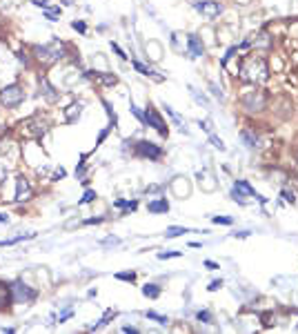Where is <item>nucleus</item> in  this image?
I'll list each match as a JSON object with an SVG mask.
<instances>
[{
  "instance_id": "nucleus-1",
  "label": "nucleus",
  "mask_w": 298,
  "mask_h": 334,
  "mask_svg": "<svg viewBox=\"0 0 298 334\" xmlns=\"http://www.w3.org/2000/svg\"><path fill=\"white\" fill-rule=\"evenodd\" d=\"M240 78L247 80V83L260 85L269 78V69H267V63L260 56H249V58L243 60L240 65Z\"/></svg>"
},
{
  "instance_id": "nucleus-2",
  "label": "nucleus",
  "mask_w": 298,
  "mask_h": 334,
  "mask_svg": "<svg viewBox=\"0 0 298 334\" xmlns=\"http://www.w3.org/2000/svg\"><path fill=\"white\" fill-rule=\"evenodd\" d=\"M34 51H36V56H38V60H43V63H56L58 58L65 56V45L58 43V40H54V43H49V45L36 47Z\"/></svg>"
},
{
  "instance_id": "nucleus-3",
  "label": "nucleus",
  "mask_w": 298,
  "mask_h": 334,
  "mask_svg": "<svg viewBox=\"0 0 298 334\" xmlns=\"http://www.w3.org/2000/svg\"><path fill=\"white\" fill-rule=\"evenodd\" d=\"M23 100H25V91L20 85H9L0 91V102H3L5 107H12L14 109V107H18Z\"/></svg>"
},
{
  "instance_id": "nucleus-4",
  "label": "nucleus",
  "mask_w": 298,
  "mask_h": 334,
  "mask_svg": "<svg viewBox=\"0 0 298 334\" xmlns=\"http://www.w3.org/2000/svg\"><path fill=\"white\" fill-rule=\"evenodd\" d=\"M9 292H12V299L14 303H34L36 301V290H32L29 285L20 283V281H16V283L9 285Z\"/></svg>"
},
{
  "instance_id": "nucleus-5",
  "label": "nucleus",
  "mask_w": 298,
  "mask_h": 334,
  "mask_svg": "<svg viewBox=\"0 0 298 334\" xmlns=\"http://www.w3.org/2000/svg\"><path fill=\"white\" fill-rule=\"evenodd\" d=\"M23 132H25V136H29V138H40L47 134V123L40 116H32V118H27V121H23Z\"/></svg>"
},
{
  "instance_id": "nucleus-6",
  "label": "nucleus",
  "mask_w": 298,
  "mask_h": 334,
  "mask_svg": "<svg viewBox=\"0 0 298 334\" xmlns=\"http://www.w3.org/2000/svg\"><path fill=\"white\" fill-rule=\"evenodd\" d=\"M136 154L138 156L149 158V161H158V158L163 156V150L158 145H154V143H149V141H138L136 143Z\"/></svg>"
},
{
  "instance_id": "nucleus-7",
  "label": "nucleus",
  "mask_w": 298,
  "mask_h": 334,
  "mask_svg": "<svg viewBox=\"0 0 298 334\" xmlns=\"http://www.w3.org/2000/svg\"><path fill=\"white\" fill-rule=\"evenodd\" d=\"M245 194L247 196H256L258 200H265L260 194H256L254 189H251V185L249 183H245V181H236L234 183V189H232V196H234V200H238V203H245Z\"/></svg>"
},
{
  "instance_id": "nucleus-8",
  "label": "nucleus",
  "mask_w": 298,
  "mask_h": 334,
  "mask_svg": "<svg viewBox=\"0 0 298 334\" xmlns=\"http://www.w3.org/2000/svg\"><path fill=\"white\" fill-rule=\"evenodd\" d=\"M243 105L247 107L249 112H260V109L265 107V96H263V91L251 89L249 94L243 96Z\"/></svg>"
},
{
  "instance_id": "nucleus-9",
  "label": "nucleus",
  "mask_w": 298,
  "mask_h": 334,
  "mask_svg": "<svg viewBox=\"0 0 298 334\" xmlns=\"http://www.w3.org/2000/svg\"><path fill=\"white\" fill-rule=\"evenodd\" d=\"M145 123H147L149 127H154V130H156L158 134H163V136H167V132H169V130L165 127V121H163V118L158 116V112L154 109L152 105H149V107H147V112H145Z\"/></svg>"
},
{
  "instance_id": "nucleus-10",
  "label": "nucleus",
  "mask_w": 298,
  "mask_h": 334,
  "mask_svg": "<svg viewBox=\"0 0 298 334\" xmlns=\"http://www.w3.org/2000/svg\"><path fill=\"white\" fill-rule=\"evenodd\" d=\"M196 9L203 14L205 18H216L220 12H223V7H220L216 0H200V3H196Z\"/></svg>"
},
{
  "instance_id": "nucleus-11",
  "label": "nucleus",
  "mask_w": 298,
  "mask_h": 334,
  "mask_svg": "<svg viewBox=\"0 0 298 334\" xmlns=\"http://www.w3.org/2000/svg\"><path fill=\"white\" fill-rule=\"evenodd\" d=\"M32 198V185L25 176H18L16 178V200L23 203V200H29Z\"/></svg>"
},
{
  "instance_id": "nucleus-12",
  "label": "nucleus",
  "mask_w": 298,
  "mask_h": 334,
  "mask_svg": "<svg viewBox=\"0 0 298 334\" xmlns=\"http://www.w3.org/2000/svg\"><path fill=\"white\" fill-rule=\"evenodd\" d=\"M187 47H189V54H192V56H203L205 54V45L200 43V38L196 34L187 36Z\"/></svg>"
},
{
  "instance_id": "nucleus-13",
  "label": "nucleus",
  "mask_w": 298,
  "mask_h": 334,
  "mask_svg": "<svg viewBox=\"0 0 298 334\" xmlns=\"http://www.w3.org/2000/svg\"><path fill=\"white\" fill-rule=\"evenodd\" d=\"M147 209H149L152 214H163V212H169V203H167V198L149 200V203H147Z\"/></svg>"
},
{
  "instance_id": "nucleus-14",
  "label": "nucleus",
  "mask_w": 298,
  "mask_h": 334,
  "mask_svg": "<svg viewBox=\"0 0 298 334\" xmlns=\"http://www.w3.org/2000/svg\"><path fill=\"white\" fill-rule=\"evenodd\" d=\"M80 112H83V105H80V102H71V105L65 109V121L67 123H76V121H78V116H80Z\"/></svg>"
},
{
  "instance_id": "nucleus-15",
  "label": "nucleus",
  "mask_w": 298,
  "mask_h": 334,
  "mask_svg": "<svg viewBox=\"0 0 298 334\" xmlns=\"http://www.w3.org/2000/svg\"><path fill=\"white\" fill-rule=\"evenodd\" d=\"M133 67H136V69L138 71H140V74L142 76H154V78H156V80H163V76L161 74H156V71H154V69H149V67H145V65H142L140 63V60H133V63H131Z\"/></svg>"
},
{
  "instance_id": "nucleus-16",
  "label": "nucleus",
  "mask_w": 298,
  "mask_h": 334,
  "mask_svg": "<svg viewBox=\"0 0 298 334\" xmlns=\"http://www.w3.org/2000/svg\"><path fill=\"white\" fill-rule=\"evenodd\" d=\"M114 205H116L118 209H122L125 214H127V212H133V209L138 207V203H136V200H122V198H118Z\"/></svg>"
},
{
  "instance_id": "nucleus-17",
  "label": "nucleus",
  "mask_w": 298,
  "mask_h": 334,
  "mask_svg": "<svg viewBox=\"0 0 298 334\" xmlns=\"http://www.w3.org/2000/svg\"><path fill=\"white\" fill-rule=\"evenodd\" d=\"M87 76H91V78H98L100 83H105V85H114L116 83V76H111V74H98V71L94 74V71H89Z\"/></svg>"
},
{
  "instance_id": "nucleus-18",
  "label": "nucleus",
  "mask_w": 298,
  "mask_h": 334,
  "mask_svg": "<svg viewBox=\"0 0 298 334\" xmlns=\"http://www.w3.org/2000/svg\"><path fill=\"white\" fill-rule=\"evenodd\" d=\"M142 294L149 296V299H156V296L161 294V287L154 285V283H147V285H142Z\"/></svg>"
},
{
  "instance_id": "nucleus-19",
  "label": "nucleus",
  "mask_w": 298,
  "mask_h": 334,
  "mask_svg": "<svg viewBox=\"0 0 298 334\" xmlns=\"http://www.w3.org/2000/svg\"><path fill=\"white\" fill-rule=\"evenodd\" d=\"M240 136H243L245 145H247V147H251V150H256V147H258V138H256V136H254V134H251V132H243V134H240Z\"/></svg>"
},
{
  "instance_id": "nucleus-20",
  "label": "nucleus",
  "mask_w": 298,
  "mask_h": 334,
  "mask_svg": "<svg viewBox=\"0 0 298 334\" xmlns=\"http://www.w3.org/2000/svg\"><path fill=\"white\" fill-rule=\"evenodd\" d=\"M187 232H189L187 228H178V225H174V228H167L165 236H167V239H176V236H183V234H187Z\"/></svg>"
},
{
  "instance_id": "nucleus-21",
  "label": "nucleus",
  "mask_w": 298,
  "mask_h": 334,
  "mask_svg": "<svg viewBox=\"0 0 298 334\" xmlns=\"http://www.w3.org/2000/svg\"><path fill=\"white\" fill-rule=\"evenodd\" d=\"M43 91H45V94H47V98L49 100H56V98H58V94H56V91H54V87H51L49 83H47V80H45L43 78Z\"/></svg>"
},
{
  "instance_id": "nucleus-22",
  "label": "nucleus",
  "mask_w": 298,
  "mask_h": 334,
  "mask_svg": "<svg viewBox=\"0 0 298 334\" xmlns=\"http://www.w3.org/2000/svg\"><path fill=\"white\" fill-rule=\"evenodd\" d=\"M36 234H23V236H16V239H9V241H0V245H14V243H20L25 239H34Z\"/></svg>"
},
{
  "instance_id": "nucleus-23",
  "label": "nucleus",
  "mask_w": 298,
  "mask_h": 334,
  "mask_svg": "<svg viewBox=\"0 0 298 334\" xmlns=\"http://www.w3.org/2000/svg\"><path fill=\"white\" fill-rule=\"evenodd\" d=\"M209 143H212V145L216 147V150H220V152H223V150H225V143H223V141H220V138H218V136H214V134H209Z\"/></svg>"
},
{
  "instance_id": "nucleus-24",
  "label": "nucleus",
  "mask_w": 298,
  "mask_h": 334,
  "mask_svg": "<svg viewBox=\"0 0 298 334\" xmlns=\"http://www.w3.org/2000/svg\"><path fill=\"white\" fill-rule=\"evenodd\" d=\"M45 18L47 20H58L60 18V9H45Z\"/></svg>"
},
{
  "instance_id": "nucleus-25",
  "label": "nucleus",
  "mask_w": 298,
  "mask_h": 334,
  "mask_svg": "<svg viewBox=\"0 0 298 334\" xmlns=\"http://www.w3.org/2000/svg\"><path fill=\"white\" fill-rule=\"evenodd\" d=\"M147 318H154V321H156V323H161V325H167V316L156 314V312H147Z\"/></svg>"
},
{
  "instance_id": "nucleus-26",
  "label": "nucleus",
  "mask_w": 298,
  "mask_h": 334,
  "mask_svg": "<svg viewBox=\"0 0 298 334\" xmlns=\"http://www.w3.org/2000/svg\"><path fill=\"white\" fill-rule=\"evenodd\" d=\"M91 200H96V192H91V189H87V192H85V196L80 198L78 203H80V205H85V203H91Z\"/></svg>"
},
{
  "instance_id": "nucleus-27",
  "label": "nucleus",
  "mask_w": 298,
  "mask_h": 334,
  "mask_svg": "<svg viewBox=\"0 0 298 334\" xmlns=\"http://www.w3.org/2000/svg\"><path fill=\"white\" fill-rule=\"evenodd\" d=\"M71 27H74L76 32H80V34H85V32H87V25L83 23V20H74V23H71Z\"/></svg>"
},
{
  "instance_id": "nucleus-28",
  "label": "nucleus",
  "mask_w": 298,
  "mask_h": 334,
  "mask_svg": "<svg viewBox=\"0 0 298 334\" xmlns=\"http://www.w3.org/2000/svg\"><path fill=\"white\" fill-rule=\"evenodd\" d=\"M116 279H120V281H133V279H136V274H133V272H120V274H116Z\"/></svg>"
},
{
  "instance_id": "nucleus-29",
  "label": "nucleus",
  "mask_w": 298,
  "mask_h": 334,
  "mask_svg": "<svg viewBox=\"0 0 298 334\" xmlns=\"http://www.w3.org/2000/svg\"><path fill=\"white\" fill-rule=\"evenodd\" d=\"M198 318L203 323H212V312H207V310H200L198 312Z\"/></svg>"
},
{
  "instance_id": "nucleus-30",
  "label": "nucleus",
  "mask_w": 298,
  "mask_h": 334,
  "mask_svg": "<svg viewBox=\"0 0 298 334\" xmlns=\"http://www.w3.org/2000/svg\"><path fill=\"white\" fill-rule=\"evenodd\" d=\"M176 256H181V252H161V254H158V259H176Z\"/></svg>"
},
{
  "instance_id": "nucleus-31",
  "label": "nucleus",
  "mask_w": 298,
  "mask_h": 334,
  "mask_svg": "<svg viewBox=\"0 0 298 334\" xmlns=\"http://www.w3.org/2000/svg\"><path fill=\"white\" fill-rule=\"evenodd\" d=\"M212 220H214V223H218V225H232V218H229V216H214Z\"/></svg>"
},
{
  "instance_id": "nucleus-32",
  "label": "nucleus",
  "mask_w": 298,
  "mask_h": 334,
  "mask_svg": "<svg viewBox=\"0 0 298 334\" xmlns=\"http://www.w3.org/2000/svg\"><path fill=\"white\" fill-rule=\"evenodd\" d=\"M131 114H133V116H136V118H138V121H142V123H145V114H142V112H140V109H138V107H136V105H133V102H131Z\"/></svg>"
},
{
  "instance_id": "nucleus-33",
  "label": "nucleus",
  "mask_w": 298,
  "mask_h": 334,
  "mask_svg": "<svg viewBox=\"0 0 298 334\" xmlns=\"http://www.w3.org/2000/svg\"><path fill=\"white\" fill-rule=\"evenodd\" d=\"M111 49H114V54L118 56V58H122V60H125V58H127V54H125V51H122L120 47H118V45H116V43H111Z\"/></svg>"
},
{
  "instance_id": "nucleus-34",
  "label": "nucleus",
  "mask_w": 298,
  "mask_h": 334,
  "mask_svg": "<svg viewBox=\"0 0 298 334\" xmlns=\"http://www.w3.org/2000/svg\"><path fill=\"white\" fill-rule=\"evenodd\" d=\"M282 198L287 200V203H294L296 196H294V192H289V189H282Z\"/></svg>"
},
{
  "instance_id": "nucleus-35",
  "label": "nucleus",
  "mask_w": 298,
  "mask_h": 334,
  "mask_svg": "<svg viewBox=\"0 0 298 334\" xmlns=\"http://www.w3.org/2000/svg\"><path fill=\"white\" fill-rule=\"evenodd\" d=\"M65 169L63 167H58V169H56V172H54V181H60V178H65Z\"/></svg>"
},
{
  "instance_id": "nucleus-36",
  "label": "nucleus",
  "mask_w": 298,
  "mask_h": 334,
  "mask_svg": "<svg viewBox=\"0 0 298 334\" xmlns=\"http://www.w3.org/2000/svg\"><path fill=\"white\" fill-rule=\"evenodd\" d=\"M223 287V281H212V285H209V292H216Z\"/></svg>"
},
{
  "instance_id": "nucleus-37",
  "label": "nucleus",
  "mask_w": 298,
  "mask_h": 334,
  "mask_svg": "<svg viewBox=\"0 0 298 334\" xmlns=\"http://www.w3.org/2000/svg\"><path fill=\"white\" fill-rule=\"evenodd\" d=\"M5 178H7V169H5L3 165H0V187H3V183H5Z\"/></svg>"
},
{
  "instance_id": "nucleus-38",
  "label": "nucleus",
  "mask_w": 298,
  "mask_h": 334,
  "mask_svg": "<svg viewBox=\"0 0 298 334\" xmlns=\"http://www.w3.org/2000/svg\"><path fill=\"white\" fill-rule=\"evenodd\" d=\"M34 5H36V7H43V9H47V0H34Z\"/></svg>"
},
{
  "instance_id": "nucleus-39",
  "label": "nucleus",
  "mask_w": 298,
  "mask_h": 334,
  "mask_svg": "<svg viewBox=\"0 0 298 334\" xmlns=\"http://www.w3.org/2000/svg\"><path fill=\"white\" fill-rule=\"evenodd\" d=\"M198 125H200V130H207V132H209V130H212V125H209V123H207V121H205V123H203V121H200V123H198Z\"/></svg>"
},
{
  "instance_id": "nucleus-40",
  "label": "nucleus",
  "mask_w": 298,
  "mask_h": 334,
  "mask_svg": "<svg viewBox=\"0 0 298 334\" xmlns=\"http://www.w3.org/2000/svg\"><path fill=\"white\" fill-rule=\"evenodd\" d=\"M212 94H214V96H220V98H223V91H220L216 85H212Z\"/></svg>"
},
{
  "instance_id": "nucleus-41",
  "label": "nucleus",
  "mask_w": 298,
  "mask_h": 334,
  "mask_svg": "<svg viewBox=\"0 0 298 334\" xmlns=\"http://www.w3.org/2000/svg\"><path fill=\"white\" fill-rule=\"evenodd\" d=\"M205 267H207V270H216V267H218V265H216L214 261H205Z\"/></svg>"
},
{
  "instance_id": "nucleus-42",
  "label": "nucleus",
  "mask_w": 298,
  "mask_h": 334,
  "mask_svg": "<svg viewBox=\"0 0 298 334\" xmlns=\"http://www.w3.org/2000/svg\"><path fill=\"white\" fill-rule=\"evenodd\" d=\"M122 332H127V334H129V332H131V334H136L138 330H136V327H129V325H127V327H122Z\"/></svg>"
},
{
  "instance_id": "nucleus-43",
  "label": "nucleus",
  "mask_w": 298,
  "mask_h": 334,
  "mask_svg": "<svg viewBox=\"0 0 298 334\" xmlns=\"http://www.w3.org/2000/svg\"><path fill=\"white\" fill-rule=\"evenodd\" d=\"M105 136H107V130H102V132H100V136H98V143L105 141ZM98 143H96V145H98Z\"/></svg>"
},
{
  "instance_id": "nucleus-44",
  "label": "nucleus",
  "mask_w": 298,
  "mask_h": 334,
  "mask_svg": "<svg viewBox=\"0 0 298 334\" xmlns=\"http://www.w3.org/2000/svg\"><path fill=\"white\" fill-rule=\"evenodd\" d=\"M7 220H9L7 214H0V223H7Z\"/></svg>"
}]
</instances>
